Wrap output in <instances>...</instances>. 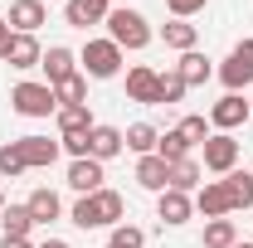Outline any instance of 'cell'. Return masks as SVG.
<instances>
[{
	"instance_id": "6da1fadb",
	"label": "cell",
	"mask_w": 253,
	"mask_h": 248,
	"mask_svg": "<svg viewBox=\"0 0 253 248\" xmlns=\"http://www.w3.org/2000/svg\"><path fill=\"white\" fill-rule=\"evenodd\" d=\"M68 219H73L78 229H117V224H126V200L117 190L102 185L97 195H78L73 209H68Z\"/></svg>"
},
{
	"instance_id": "7a4b0ae2",
	"label": "cell",
	"mask_w": 253,
	"mask_h": 248,
	"mask_svg": "<svg viewBox=\"0 0 253 248\" xmlns=\"http://www.w3.org/2000/svg\"><path fill=\"white\" fill-rule=\"evenodd\" d=\"M107 39H112L122 54H126V49L136 54V49H146V44L156 39V30H151V20H146L141 10H126V5H117V10L107 15Z\"/></svg>"
},
{
	"instance_id": "3957f363",
	"label": "cell",
	"mask_w": 253,
	"mask_h": 248,
	"mask_svg": "<svg viewBox=\"0 0 253 248\" xmlns=\"http://www.w3.org/2000/svg\"><path fill=\"white\" fill-rule=\"evenodd\" d=\"M10 107H15L20 117H54V112H59V97H54L49 83L25 78V83H15V88H10Z\"/></svg>"
},
{
	"instance_id": "277c9868",
	"label": "cell",
	"mask_w": 253,
	"mask_h": 248,
	"mask_svg": "<svg viewBox=\"0 0 253 248\" xmlns=\"http://www.w3.org/2000/svg\"><path fill=\"white\" fill-rule=\"evenodd\" d=\"M78 63H83V78H117L122 73V49L112 44V39H88L83 44V54H78Z\"/></svg>"
},
{
	"instance_id": "5b68a950",
	"label": "cell",
	"mask_w": 253,
	"mask_h": 248,
	"mask_svg": "<svg viewBox=\"0 0 253 248\" xmlns=\"http://www.w3.org/2000/svg\"><path fill=\"white\" fill-rule=\"evenodd\" d=\"M219 83L229 88V93L253 88V39H239V44L229 49V59L219 63Z\"/></svg>"
},
{
	"instance_id": "8992f818",
	"label": "cell",
	"mask_w": 253,
	"mask_h": 248,
	"mask_svg": "<svg viewBox=\"0 0 253 248\" xmlns=\"http://www.w3.org/2000/svg\"><path fill=\"white\" fill-rule=\"evenodd\" d=\"M200 165H205L210 175H229V170L239 165V141H234V131H210V141L200 146Z\"/></svg>"
},
{
	"instance_id": "52a82bcc",
	"label": "cell",
	"mask_w": 253,
	"mask_h": 248,
	"mask_svg": "<svg viewBox=\"0 0 253 248\" xmlns=\"http://www.w3.org/2000/svg\"><path fill=\"white\" fill-rule=\"evenodd\" d=\"M126 102L161 107V73L151 68V63H136V68H126Z\"/></svg>"
},
{
	"instance_id": "ba28073f",
	"label": "cell",
	"mask_w": 253,
	"mask_h": 248,
	"mask_svg": "<svg viewBox=\"0 0 253 248\" xmlns=\"http://www.w3.org/2000/svg\"><path fill=\"white\" fill-rule=\"evenodd\" d=\"M253 112H249V97L244 93H224L214 107H210V126L214 131H234V126H244Z\"/></svg>"
},
{
	"instance_id": "9c48e42d",
	"label": "cell",
	"mask_w": 253,
	"mask_h": 248,
	"mask_svg": "<svg viewBox=\"0 0 253 248\" xmlns=\"http://www.w3.org/2000/svg\"><path fill=\"white\" fill-rule=\"evenodd\" d=\"M107 15H112V0H68L63 5V25H73V30L107 25Z\"/></svg>"
},
{
	"instance_id": "30bf717a",
	"label": "cell",
	"mask_w": 253,
	"mask_h": 248,
	"mask_svg": "<svg viewBox=\"0 0 253 248\" xmlns=\"http://www.w3.org/2000/svg\"><path fill=\"white\" fill-rule=\"evenodd\" d=\"M195 214H205V219H229V214H234L224 180H205V185L195 190Z\"/></svg>"
},
{
	"instance_id": "8fae6325",
	"label": "cell",
	"mask_w": 253,
	"mask_h": 248,
	"mask_svg": "<svg viewBox=\"0 0 253 248\" xmlns=\"http://www.w3.org/2000/svg\"><path fill=\"white\" fill-rule=\"evenodd\" d=\"M102 161H93V156H83V161H68V190L73 195H97L102 190Z\"/></svg>"
},
{
	"instance_id": "7c38bea8",
	"label": "cell",
	"mask_w": 253,
	"mask_h": 248,
	"mask_svg": "<svg viewBox=\"0 0 253 248\" xmlns=\"http://www.w3.org/2000/svg\"><path fill=\"white\" fill-rule=\"evenodd\" d=\"M39 68L49 73V88H59V83H68V78L78 73V54H73V49H63V44H49V49H44V59H39Z\"/></svg>"
},
{
	"instance_id": "4fadbf2b",
	"label": "cell",
	"mask_w": 253,
	"mask_h": 248,
	"mask_svg": "<svg viewBox=\"0 0 253 248\" xmlns=\"http://www.w3.org/2000/svg\"><path fill=\"white\" fill-rule=\"evenodd\" d=\"M190 214H195V195H180V190H161V195H156V219H161V224L180 229Z\"/></svg>"
},
{
	"instance_id": "5bb4252c",
	"label": "cell",
	"mask_w": 253,
	"mask_h": 248,
	"mask_svg": "<svg viewBox=\"0 0 253 248\" xmlns=\"http://www.w3.org/2000/svg\"><path fill=\"white\" fill-rule=\"evenodd\" d=\"M122 151H126L122 126H102V122H97L93 131H88V156H93V161H102V165H107L112 156H122Z\"/></svg>"
},
{
	"instance_id": "9a60e30c",
	"label": "cell",
	"mask_w": 253,
	"mask_h": 248,
	"mask_svg": "<svg viewBox=\"0 0 253 248\" xmlns=\"http://www.w3.org/2000/svg\"><path fill=\"white\" fill-rule=\"evenodd\" d=\"M15 146H20V156H25L30 170H49V165L59 161V151H63L59 141H49V136H20Z\"/></svg>"
},
{
	"instance_id": "2e32d148",
	"label": "cell",
	"mask_w": 253,
	"mask_h": 248,
	"mask_svg": "<svg viewBox=\"0 0 253 248\" xmlns=\"http://www.w3.org/2000/svg\"><path fill=\"white\" fill-rule=\"evenodd\" d=\"M39 59H44L39 34H15V39H10V54H5V63H10V68L30 73V68H39Z\"/></svg>"
},
{
	"instance_id": "e0dca14e",
	"label": "cell",
	"mask_w": 253,
	"mask_h": 248,
	"mask_svg": "<svg viewBox=\"0 0 253 248\" xmlns=\"http://www.w3.org/2000/svg\"><path fill=\"white\" fill-rule=\"evenodd\" d=\"M44 20H49L44 0H15V5H10V30L15 34H39Z\"/></svg>"
},
{
	"instance_id": "ac0fdd59",
	"label": "cell",
	"mask_w": 253,
	"mask_h": 248,
	"mask_svg": "<svg viewBox=\"0 0 253 248\" xmlns=\"http://www.w3.org/2000/svg\"><path fill=\"white\" fill-rule=\"evenodd\" d=\"M136 185L151 190V195H161V190L170 185V165H166L156 151H151V156H136Z\"/></svg>"
},
{
	"instance_id": "d6986e66",
	"label": "cell",
	"mask_w": 253,
	"mask_h": 248,
	"mask_svg": "<svg viewBox=\"0 0 253 248\" xmlns=\"http://www.w3.org/2000/svg\"><path fill=\"white\" fill-rule=\"evenodd\" d=\"M54 122H59V136H88L93 131V107L88 102H73V107H59L54 112Z\"/></svg>"
},
{
	"instance_id": "ffe728a7",
	"label": "cell",
	"mask_w": 253,
	"mask_h": 248,
	"mask_svg": "<svg viewBox=\"0 0 253 248\" xmlns=\"http://www.w3.org/2000/svg\"><path fill=\"white\" fill-rule=\"evenodd\" d=\"M25 209H30L34 229H39V224L49 229V224H54V219L63 214V200H59V195H54V190H49V185H39V190H34V195H30V200H25Z\"/></svg>"
},
{
	"instance_id": "44dd1931",
	"label": "cell",
	"mask_w": 253,
	"mask_h": 248,
	"mask_svg": "<svg viewBox=\"0 0 253 248\" xmlns=\"http://www.w3.org/2000/svg\"><path fill=\"white\" fill-rule=\"evenodd\" d=\"M200 185H205V165H200L195 156H185V161H175V165H170V185H166V190H180V195H195Z\"/></svg>"
},
{
	"instance_id": "7402d4cb",
	"label": "cell",
	"mask_w": 253,
	"mask_h": 248,
	"mask_svg": "<svg viewBox=\"0 0 253 248\" xmlns=\"http://www.w3.org/2000/svg\"><path fill=\"white\" fill-rule=\"evenodd\" d=\"M175 73L185 78V88H200V83H210V78H214V68H210V59H205L200 49H190V54H180V63H175Z\"/></svg>"
},
{
	"instance_id": "603a6c76",
	"label": "cell",
	"mask_w": 253,
	"mask_h": 248,
	"mask_svg": "<svg viewBox=\"0 0 253 248\" xmlns=\"http://www.w3.org/2000/svg\"><path fill=\"white\" fill-rule=\"evenodd\" d=\"M224 190H229V205L234 209H253V170H229L224 175Z\"/></svg>"
},
{
	"instance_id": "cb8c5ba5",
	"label": "cell",
	"mask_w": 253,
	"mask_h": 248,
	"mask_svg": "<svg viewBox=\"0 0 253 248\" xmlns=\"http://www.w3.org/2000/svg\"><path fill=\"white\" fill-rule=\"evenodd\" d=\"M161 39H166V49H175V54H190V49L200 44V30H195L190 20H170V25H161Z\"/></svg>"
},
{
	"instance_id": "d4e9b609",
	"label": "cell",
	"mask_w": 253,
	"mask_h": 248,
	"mask_svg": "<svg viewBox=\"0 0 253 248\" xmlns=\"http://www.w3.org/2000/svg\"><path fill=\"white\" fill-rule=\"evenodd\" d=\"M0 229H5L0 239H30V234H34V219H30L25 205H5V209H0Z\"/></svg>"
},
{
	"instance_id": "484cf974",
	"label": "cell",
	"mask_w": 253,
	"mask_h": 248,
	"mask_svg": "<svg viewBox=\"0 0 253 248\" xmlns=\"http://www.w3.org/2000/svg\"><path fill=\"white\" fill-rule=\"evenodd\" d=\"M122 136H126V151H136V156H151V151H156V141H161V131L151 122H131Z\"/></svg>"
},
{
	"instance_id": "4316f807",
	"label": "cell",
	"mask_w": 253,
	"mask_h": 248,
	"mask_svg": "<svg viewBox=\"0 0 253 248\" xmlns=\"http://www.w3.org/2000/svg\"><path fill=\"white\" fill-rule=\"evenodd\" d=\"M239 244V224L234 219H210L205 224V248H234Z\"/></svg>"
},
{
	"instance_id": "83f0119b",
	"label": "cell",
	"mask_w": 253,
	"mask_h": 248,
	"mask_svg": "<svg viewBox=\"0 0 253 248\" xmlns=\"http://www.w3.org/2000/svg\"><path fill=\"white\" fill-rule=\"evenodd\" d=\"M190 151H195V146H190V141L180 136V131H161V141H156V156L166 161V165H175V161H185Z\"/></svg>"
},
{
	"instance_id": "f1b7e54d",
	"label": "cell",
	"mask_w": 253,
	"mask_h": 248,
	"mask_svg": "<svg viewBox=\"0 0 253 248\" xmlns=\"http://www.w3.org/2000/svg\"><path fill=\"white\" fill-rule=\"evenodd\" d=\"M54 97H59V107H73V102H88V78H83V68L68 78V83H59L54 88Z\"/></svg>"
},
{
	"instance_id": "f546056e",
	"label": "cell",
	"mask_w": 253,
	"mask_h": 248,
	"mask_svg": "<svg viewBox=\"0 0 253 248\" xmlns=\"http://www.w3.org/2000/svg\"><path fill=\"white\" fill-rule=\"evenodd\" d=\"M25 170H30V165H25L20 146H15V141H5V146H0V175H5V180H20Z\"/></svg>"
},
{
	"instance_id": "4dcf8cb0",
	"label": "cell",
	"mask_w": 253,
	"mask_h": 248,
	"mask_svg": "<svg viewBox=\"0 0 253 248\" xmlns=\"http://www.w3.org/2000/svg\"><path fill=\"white\" fill-rule=\"evenodd\" d=\"M175 131H180V136H185L190 146H205V141H210V131H214V126H210V117H180V126H175Z\"/></svg>"
},
{
	"instance_id": "1f68e13d",
	"label": "cell",
	"mask_w": 253,
	"mask_h": 248,
	"mask_svg": "<svg viewBox=\"0 0 253 248\" xmlns=\"http://www.w3.org/2000/svg\"><path fill=\"white\" fill-rule=\"evenodd\" d=\"M107 248H146V234H141L136 224H117V229L107 234Z\"/></svg>"
},
{
	"instance_id": "d6a6232c",
	"label": "cell",
	"mask_w": 253,
	"mask_h": 248,
	"mask_svg": "<svg viewBox=\"0 0 253 248\" xmlns=\"http://www.w3.org/2000/svg\"><path fill=\"white\" fill-rule=\"evenodd\" d=\"M185 93H190V88H185V78H180L175 68H170V73H161V102H166V107H175Z\"/></svg>"
},
{
	"instance_id": "836d02e7",
	"label": "cell",
	"mask_w": 253,
	"mask_h": 248,
	"mask_svg": "<svg viewBox=\"0 0 253 248\" xmlns=\"http://www.w3.org/2000/svg\"><path fill=\"white\" fill-rule=\"evenodd\" d=\"M210 0H166V10H170V20H190V15H200Z\"/></svg>"
},
{
	"instance_id": "e575fe53",
	"label": "cell",
	"mask_w": 253,
	"mask_h": 248,
	"mask_svg": "<svg viewBox=\"0 0 253 248\" xmlns=\"http://www.w3.org/2000/svg\"><path fill=\"white\" fill-rule=\"evenodd\" d=\"M10 39H15V30H10V20H0V59L10 54Z\"/></svg>"
},
{
	"instance_id": "d590c367",
	"label": "cell",
	"mask_w": 253,
	"mask_h": 248,
	"mask_svg": "<svg viewBox=\"0 0 253 248\" xmlns=\"http://www.w3.org/2000/svg\"><path fill=\"white\" fill-rule=\"evenodd\" d=\"M0 248H39L34 239H0Z\"/></svg>"
},
{
	"instance_id": "8d00e7d4",
	"label": "cell",
	"mask_w": 253,
	"mask_h": 248,
	"mask_svg": "<svg viewBox=\"0 0 253 248\" xmlns=\"http://www.w3.org/2000/svg\"><path fill=\"white\" fill-rule=\"evenodd\" d=\"M39 248H68V244H63V239H44Z\"/></svg>"
},
{
	"instance_id": "74e56055",
	"label": "cell",
	"mask_w": 253,
	"mask_h": 248,
	"mask_svg": "<svg viewBox=\"0 0 253 248\" xmlns=\"http://www.w3.org/2000/svg\"><path fill=\"white\" fill-rule=\"evenodd\" d=\"M0 209H5V190H0Z\"/></svg>"
},
{
	"instance_id": "f35d334b",
	"label": "cell",
	"mask_w": 253,
	"mask_h": 248,
	"mask_svg": "<svg viewBox=\"0 0 253 248\" xmlns=\"http://www.w3.org/2000/svg\"><path fill=\"white\" fill-rule=\"evenodd\" d=\"M234 248H253V244H234Z\"/></svg>"
},
{
	"instance_id": "ab89813d",
	"label": "cell",
	"mask_w": 253,
	"mask_h": 248,
	"mask_svg": "<svg viewBox=\"0 0 253 248\" xmlns=\"http://www.w3.org/2000/svg\"><path fill=\"white\" fill-rule=\"evenodd\" d=\"M249 112H253V97H249Z\"/></svg>"
},
{
	"instance_id": "60d3db41",
	"label": "cell",
	"mask_w": 253,
	"mask_h": 248,
	"mask_svg": "<svg viewBox=\"0 0 253 248\" xmlns=\"http://www.w3.org/2000/svg\"><path fill=\"white\" fill-rule=\"evenodd\" d=\"M122 5H126V0H122Z\"/></svg>"
}]
</instances>
